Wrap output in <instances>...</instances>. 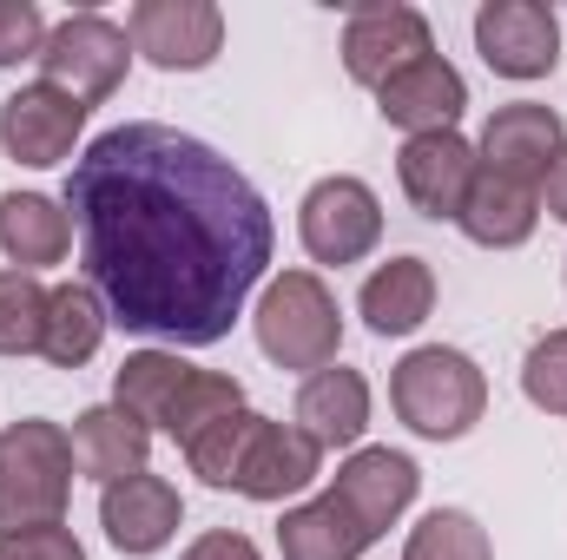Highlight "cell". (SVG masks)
I'll list each match as a JSON object with an SVG mask.
<instances>
[{
  "mask_svg": "<svg viewBox=\"0 0 567 560\" xmlns=\"http://www.w3.org/2000/svg\"><path fill=\"white\" fill-rule=\"evenodd\" d=\"M80 265L106 317L172 350H212L271 271V205L218 152L158 120H126L66 172Z\"/></svg>",
  "mask_w": 567,
  "mask_h": 560,
  "instance_id": "cell-1",
  "label": "cell"
},
{
  "mask_svg": "<svg viewBox=\"0 0 567 560\" xmlns=\"http://www.w3.org/2000/svg\"><path fill=\"white\" fill-rule=\"evenodd\" d=\"M126 73H133V33L106 13H66L40 46V80L73 93L86 113L100 100H113L126 86Z\"/></svg>",
  "mask_w": 567,
  "mask_h": 560,
  "instance_id": "cell-5",
  "label": "cell"
},
{
  "mask_svg": "<svg viewBox=\"0 0 567 560\" xmlns=\"http://www.w3.org/2000/svg\"><path fill=\"white\" fill-rule=\"evenodd\" d=\"M416 488H423V468L403 455V448H350V462L337 468L330 495L370 528V535H390L410 508H416Z\"/></svg>",
  "mask_w": 567,
  "mask_h": 560,
  "instance_id": "cell-13",
  "label": "cell"
},
{
  "mask_svg": "<svg viewBox=\"0 0 567 560\" xmlns=\"http://www.w3.org/2000/svg\"><path fill=\"white\" fill-rule=\"evenodd\" d=\"M73 435L47 416H20L0 435V535L53 528L73 501Z\"/></svg>",
  "mask_w": 567,
  "mask_h": 560,
  "instance_id": "cell-2",
  "label": "cell"
},
{
  "mask_svg": "<svg viewBox=\"0 0 567 560\" xmlns=\"http://www.w3.org/2000/svg\"><path fill=\"white\" fill-rule=\"evenodd\" d=\"M251 330H258V350L278 363V370H330L337 350H343V310L330 297V283L317 271H284L265 283L258 310H251Z\"/></svg>",
  "mask_w": 567,
  "mask_h": 560,
  "instance_id": "cell-4",
  "label": "cell"
},
{
  "mask_svg": "<svg viewBox=\"0 0 567 560\" xmlns=\"http://www.w3.org/2000/svg\"><path fill=\"white\" fill-rule=\"evenodd\" d=\"M126 33H133V53H145L158 73H205L225 53V7L218 0H140Z\"/></svg>",
  "mask_w": 567,
  "mask_h": 560,
  "instance_id": "cell-10",
  "label": "cell"
},
{
  "mask_svg": "<svg viewBox=\"0 0 567 560\" xmlns=\"http://www.w3.org/2000/svg\"><path fill=\"white\" fill-rule=\"evenodd\" d=\"M475 172H482V158H475V145L462 139V133H423V139H403V152H396L403 198L423 218H435V225L462 218V198H468Z\"/></svg>",
  "mask_w": 567,
  "mask_h": 560,
  "instance_id": "cell-14",
  "label": "cell"
},
{
  "mask_svg": "<svg viewBox=\"0 0 567 560\" xmlns=\"http://www.w3.org/2000/svg\"><path fill=\"white\" fill-rule=\"evenodd\" d=\"M455 225H462L468 245H482V251H515V245H528L535 225H542V191H535V185H515V178H502V172H475V185H468Z\"/></svg>",
  "mask_w": 567,
  "mask_h": 560,
  "instance_id": "cell-20",
  "label": "cell"
},
{
  "mask_svg": "<svg viewBox=\"0 0 567 560\" xmlns=\"http://www.w3.org/2000/svg\"><path fill=\"white\" fill-rule=\"evenodd\" d=\"M47 336V283L0 271V356H40Z\"/></svg>",
  "mask_w": 567,
  "mask_h": 560,
  "instance_id": "cell-27",
  "label": "cell"
},
{
  "mask_svg": "<svg viewBox=\"0 0 567 560\" xmlns=\"http://www.w3.org/2000/svg\"><path fill=\"white\" fill-rule=\"evenodd\" d=\"M106 303L93 283H53L47 290V336H40V356L53 370H86L106 343Z\"/></svg>",
  "mask_w": 567,
  "mask_h": 560,
  "instance_id": "cell-23",
  "label": "cell"
},
{
  "mask_svg": "<svg viewBox=\"0 0 567 560\" xmlns=\"http://www.w3.org/2000/svg\"><path fill=\"white\" fill-rule=\"evenodd\" d=\"M178 521H185V501H178V488H172L165 475H126V481H113V488L100 495V528H106V541L133 560L158 554V548L178 535Z\"/></svg>",
  "mask_w": 567,
  "mask_h": 560,
  "instance_id": "cell-16",
  "label": "cell"
},
{
  "mask_svg": "<svg viewBox=\"0 0 567 560\" xmlns=\"http://www.w3.org/2000/svg\"><path fill=\"white\" fill-rule=\"evenodd\" d=\"M73 251V211L53 205L47 191H7L0 198V258L7 271H47V265H66Z\"/></svg>",
  "mask_w": 567,
  "mask_h": 560,
  "instance_id": "cell-18",
  "label": "cell"
},
{
  "mask_svg": "<svg viewBox=\"0 0 567 560\" xmlns=\"http://www.w3.org/2000/svg\"><path fill=\"white\" fill-rule=\"evenodd\" d=\"M231 409H245V383L238 376H225V370H192L185 376V390L172 396V409L158 422V435H172L178 448L192 442V435H205L218 416H231Z\"/></svg>",
  "mask_w": 567,
  "mask_h": 560,
  "instance_id": "cell-25",
  "label": "cell"
},
{
  "mask_svg": "<svg viewBox=\"0 0 567 560\" xmlns=\"http://www.w3.org/2000/svg\"><path fill=\"white\" fill-rule=\"evenodd\" d=\"M423 53H435L429 13L403 7V0H363V7H350V20H343V73L357 86L377 93L383 80H396Z\"/></svg>",
  "mask_w": 567,
  "mask_h": 560,
  "instance_id": "cell-9",
  "label": "cell"
},
{
  "mask_svg": "<svg viewBox=\"0 0 567 560\" xmlns=\"http://www.w3.org/2000/svg\"><path fill=\"white\" fill-rule=\"evenodd\" d=\"M66 435H73L80 475H93L100 488H113V481H126V475H145V462H152V428H145L140 416H126L120 403L80 409Z\"/></svg>",
  "mask_w": 567,
  "mask_h": 560,
  "instance_id": "cell-17",
  "label": "cell"
},
{
  "mask_svg": "<svg viewBox=\"0 0 567 560\" xmlns=\"http://www.w3.org/2000/svg\"><path fill=\"white\" fill-rule=\"evenodd\" d=\"M370 528L323 488L317 501H297V508H284L278 521V554L284 560H363L370 554Z\"/></svg>",
  "mask_w": 567,
  "mask_h": 560,
  "instance_id": "cell-22",
  "label": "cell"
},
{
  "mask_svg": "<svg viewBox=\"0 0 567 560\" xmlns=\"http://www.w3.org/2000/svg\"><path fill=\"white\" fill-rule=\"evenodd\" d=\"M522 396L548 416H567V330H548L522 363Z\"/></svg>",
  "mask_w": 567,
  "mask_h": 560,
  "instance_id": "cell-28",
  "label": "cell"
},
{
  "mask_svg": "<svg viewBox=\"0 0 567 560\" xmlns=\"http://www.w3.org/2000/svg\"><path fill=\"white\" fill-rule=\"evenodd\" d=\"M357 310H363V323L377 336H416L429 323V310H435V271H429V258H390V265H377L363 278V290H357Z\"/></svg>",
  "mask_w": 567,
  "mask_h": 560,
  "instance_id": "cell-21",
  "label": "cell"
},
{
  "mask_svg": "<svg viewBox=\"0 0 567 560\" xmlns=\"http://www.w3.org/2000/svg\"><path fill=\"white\" fill-rule=\"evenodd\" d=\"M317 475H323V448H317L297 422H271V416L251 409L225 488L245 495V501H290V495H303Z\"/></svg>",
  "mask_w": 567,
  "mask_h": 560,
  "instance_id": "cell-7",
  "label": "cell"
},
{
  "mask_svg": "<svg viewBox=\"0 0 567 560\" xmlns=\"http://www.w3.org/2000/svg\"><path fill=\"white\" fill-rule=\"evenodd\" d=\"M80 133H86V106L73 93L47 86V80H33V86H20V93L0 100V152L13 165H33V172L66 165Z\"/></svg>",
  "mask_w": 567,
  "mask_h": 560,
  "instance_id": "cell-11",
  "label": "cell"
},
{
  "mask_svg": "<svg viewBox=\"0 0 567 560\" xmlns=\"http://www.w3.org/2000/svg\"><path fill=\"white\" fill-rule=\"evenodd\" d=\"M47 33L53 27H47V13L33 0H0V73L20 66V60H40Z\"/></svg>",
  "mask_w": 567,
  "mask_h": 560,
  "instance_id": "cell-29",
  "label": "cell"
},
{
  "mask_svg": "<svg viewBox=\"0 0 567 560\" xmlns=\"http://www.w3.org/2000/svg\"><path fill=\"white\" fill-rule=\"evenodd\" d=\"M462 106H468V80H462L442 53H423L416 66H403L396 80L377 86V113H383L396 133H410V139H423V133H455Z\"/></svg>",
  "mask_w": 567,
  "mask_h": 560,
  "instance_id": "cell-15",
  "label": "cell"
},
{
  "mask_svg": "<svg viewBox=\"0 0 567 560\" xmlns=\"http://www.w3.org/2000/svg\"><path fill=\"white\" fill-rule=\"evenodd\" d=\"M475 53L502 80H548L561 66V20L548 0H482L475 7Z\"/></svg>",
  "mask_w": 567,
  "mask_h": 560,
  "instance_id": "cell-8",
  "label": "cell"
},
{
  "mask_svg": "<svg viewBox=\"0 0 567 560\" xmlns=\"http://www.w3.org/2000/svg\"><path fill=\"white\" fill-rule=\"evenodd\" d=\"M297 428L317 448H357L363 428H370V383H363V370L330 363V370L303 376V390H297Z\"/></svg>",
  "mask_w": 567,
  "mask_h": 560,
  "instance_id": "cell-19",
  "label": "cell"
},
{
  "mask_svg": "<svg viewBox=\"0 0 567 560\" xmlns=\"http://www.w3.org/2000/svg\"><path fill=\"white\" fill-rule=\"evenodd\" d=\"M542 205H548V218L567 225V145H561V158H555V172H548V185H542Z\"/></svg>",
  "mask_w": 567,
  "mask_h": 560,
  "instance_id": "cell-32",
  "label": "cell"
},
{
  "mask_svg": "<svg viewBox=\"0 0 567 560\" xmlns=\"http://www.w3.org/2000/svg\"><path fill=\"white\" fill-rule=\"evenodd\" d=\"M561 145H567V126H561L555 106L515 100V106H495L488 113V126L475 139V158H482V172H502V178L542 191L548 172H555V158H561Z\"/></svg>",
  "mask_w": 567,
  "mask_h": 560,
  "instance_id": "cell-12",
  "label": "cell"
},
{
  "mask_svg": "<svg viewBox=\"0 0 567 560\" xmlns=\"http://www.w3.org/2000/svg\"><path fill=\"white\" fill-rule=\"evenodd\" d=\"M403 560H495V548H488V528L468 508H435L410 528Z\"/></svg>",
  "mask_w": 567,
  "mask_h": 560,
  "instance_id": "cell-26",
  "label": "cell"
},
{
  "mask_svg": "<svg viewBox=\"0 0 567 560\" xmlns=\"http://www.w3.org/2000/svg\"><path fill=\"white\" fill-rule=\"evenodd\" d=\"M178 560H265L258 554V541L251 535H231V528H212V535H198L192 548Z\"/></svg>",
  "mask_w": 567,
  "mask_h": 560,
  "instance_id": "cell-31",
  "label": "cell"
},
{
  "mask_svg": "<svg viewBox=\"0 0 567 560\" xmlns=\"http://www.w3.org/2000/svg\"><path fill=\"white\" fill-rule=\"evenodd\" d=\"M198 363H185L178 350H133L120 370H113V403L126 409V416H140L152 435H158V422L172 409V396L185 390V376H192Z\"/></svg>",
  "mask_w": 567,
  "mask_h": 560,
  "instance_id": "cell-24",
  "label": "cell"
},
{
  "mask_svg": "<svg viewBox=\"0 0 567 560\" xmlns=\"http://www.w3.org/2000/svg\"><path fill=\"white\" fill-rule=\"evenodd\" d=\"M297 238H303L310 265H337V271L363 265L383 245V198L350 172L317 178L303 191V205H297Z\"/></svg>",
  "mask_w": 567,
  "mask_h": 560,
  "instance_id": "cell-6",
  "label": "cell"
},
{
  "mask_svg": "<svg viewBox=\"0 0 567 560\" xmlns=\"http://www.w3.org/2000/svg\"><path fill=\"white\" fill-rule=\"evenodd\" d=\"M0 560H86V548H80V535L66 521H53V528L0 535Z\"/></svg>",
  "mask_w": 567,
  "mask_h": 560,
  "instance_id": "cell-30",
  "label": "cell"
},
{
  "mask_svg": "<svg viewBox=\"0 0 567 560\" xmlns=\"http://www.w3.org/2000/svg\"><path fill=\"white\" fill-rule=\"evenodd\" d=\"M390 403L410 435L423 442H462L482 409H488V376L468 350H449V343H423L410 350L396 370H390Z\"/></svg>",
  "mask_w": 567,
  "mask_h": 560,
  "instance_id": "cell-3",
  "label": "cell"
}]
</instances>
